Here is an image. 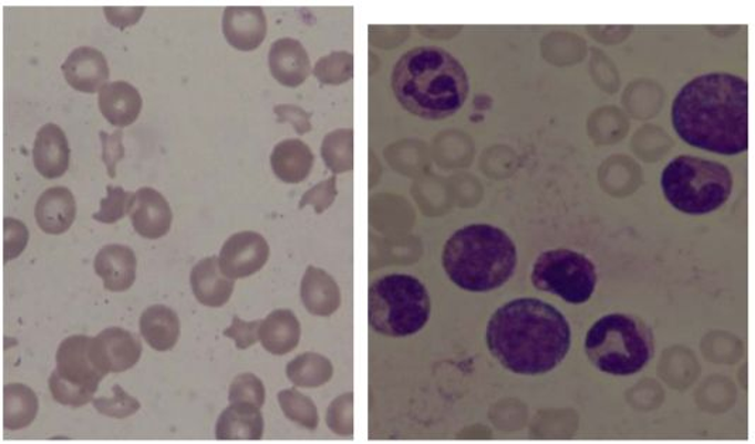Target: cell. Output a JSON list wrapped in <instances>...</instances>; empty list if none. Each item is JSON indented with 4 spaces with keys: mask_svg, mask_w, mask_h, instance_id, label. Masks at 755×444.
Segmentation results:
<instances>
[{
    "mask_svg": "<svg viewBox=\"0 0 755 444\" xmlns=\"http://www.w3.org/2000/svg\"><path fill=\"white\" fill-rule=\"evenodd\" d=\"M396 100L411 114L445 120L462 110L470 81L461 61L441 48H416L403 54L392 73Z\"/></svg>",
    "mask_w": 755,
    "mask_h": 444,
    "instance_id": "3957f363",
    "label": "cell"
},
{
    "mask_svg": "<svg viewBox=\"0 0 755 444\" xmlns=\"http://www.w3.org/2000/svg\"><path fill=\"white\" fill-rule=\"evenodd\" d=\"M106 197L101 200L100 211L94 214L96 221L104 224L118 223L131 214L135 203V193H126L122 187H106Z\"/></svg>",
    "mask_w": 755,
    "mask_h": 444,
    "instance_id": "cb8c5ba5",
    "label": "cell"
},
{
    "mask_svg": "<svg viewBox=\"0 0 755 444\" xmlns=\"http://www.w3.org/2000/svg\"><path fill=\"white\" fill-rule=\"evenodd\" d=\"M93 339L71 335L60 344L58 369L49 380L51 395L61 405L81 407L94 401V394L105 375L96 369L90 355Z\"/></svg>",
    "mask_w": 755,
    "mask_h": 444,
    "instance_id": "ba28073f",
    "label": "cell"
},
{
    "mask_svg": "<svg viewBox=\"0 0 755 444\" xmlns=\"http://www.w3.org/2000/svg\"><path fill=\"white\" fill-rule=\"evenodd\" d=\"M223 25L229 43L244 50L257 48L267 29L260 9L228 8Z\"/></svg>",
    "mask_w": 755,
    "mask_h": 444,
    "instance_id": "d6986e66",
    "label": "cell"
},
{
    "mask_svg": "<svg viewBox=\"0 0 755 444\" xmlns=\"http://www.w3.org/2000/svg\"><path fill=\"white\" fill-rule=\"evenodd\" d=\"M61 70L68 83L81 93L94 94L108 84V63H106L105 55L94 48L73 50V53L61 65Z\"/></svg>",
    "mask_w": 755,
    "mask_h": 444,
    "instance_id": "8fae6325",
    "label": "cell"
},
{
    "mask_svg": "<svg viewBox=\"0 0 755 444\" xmlns=\"http://www.w3.org/2000/svg\"><path fill=\"white\" fill-rule=\"evenodd\" d=\"M247 323H242V321H239L238 318L234 319V326L231 329L226 330L227 337H234V339L237 340L238 343V349H247V345L251 344L255 339L252 337L247 335L248 331L245 330L247 329Z\"/></svg>",
    "mask_w": 755,
    "mask_h": 444,
    "instance_id": "1f68e13d",
    "label": "cell"
},
{
    "mask_svg": "<svg viewBox=\"0 0 755 444\" xmlns=\"http://www.w3.org/2000/svg\"><path fill=\"white\" fill-rule=\"evenodd\" d=\"M733 175L722 163L680 156L663 168L661 187L678 211L705 216L718 210L733 192Z\"/></svg>",
    "mask_w": 755,
    "mask_h": 444,
    "instance_id": "8992f818",
    "label": "cell"
},
{
    "mask_svg": "<svg viewBox=\"0 0 755 444\" xmlns=\"http://www.w3.org/2000/svg\"><path fill=\"white\" fill-rule=\"evenodd\" d=\"M530 279L540 292L559 296L570 304H581L589 302L594 293L597 270L583 254L552 249L539 255Z\"/></svg>",
    "mask_w": 755,
    "mask_h": 444,
    "instance_id": "9c48e42d",
    "label": "cell"
},
{
    "mask_svg": "<svg viewBox=\"0 0 755 444\" xmlns=\"http://www.w3.org/2000/svg\"><path fill=\"white\" fill-rule=\"evenodd\" d=\"M262 435V417L247 406H231L217 423L218 438H258Z\"/></svg>",
    "mask_w": 755,
    "mask_h": 444,
    "instance_id": "7402d4cb",
    "label": "cell"
},
{
    "mask_svg": "<svg viewBox=\"0 0 755 444\" xmlns=\"http://www.w3.org/2000/svg\"><path fill=\"white\" fill-rule=\"evenodd\" d=\"M425 285L410 275H387L375 280L369 292L371 328L386 337L420 333L431 318Z\"/></svg>",
    "mask_w": 755,
    "mask_h": 444,
    "instance_id": "52a82bcc",
    "label": "cell"
},
{
    "mask_svg": "<svg viewBox=\"0 0 755 444\" xmlns=\"http://www.w3.org/2000/svg\"><path fill=\"white\" fill-rule=\"evenodd\" d=\"M270 63L275 76L285 84L294 85L304 79L306 55L293 40H280L273 45Z\"/></svg>",
    "mask_w": 755,
    "mask_h": 444,
    "instance_id": "603a6c76",
    "label": "cell"
},
{
    "mask_svg": "<svg viewBox=\"0 0 755 444\" xmlns=\"http://www.w3.org/2000/svg\"><path fill=\"white\" fill-rule=\"evenodd\" d=\"M139 337L131 331L111 328L101 331L90 347L91 360L105 376L125 372L137 364L142 355Z\"/></svg>",
    "mask_w": 755,
    "mask_h": 444,
    "instance_id": "30bf717a",
    "label": "cell"
},
{
    "mask_svg": "<svg viewBox=\"0 0 755 444\" xmlns=\"http://www.w3.org/2000/svg\"><path fill=\"white\" fill-rule=\"evenodd\" d=\"M292 316L285 314V311H278L277 316L270 318L265 330L263 343L269 350L283 352L288 347L296 341V326L289 323ZM289 350V349H288Z\"/></svg>",
    "mask_w": 755,
    "mask_h": 444,
    "instance_id": "484cf974",
    "label": "cell"
},
{
    "mask_svg": "<svg viewBox=\"0 0 755 444\" xmlns=\"http://www.w3.org/2000/svg\"><path fill=\"white\" fill-rule=\"evenodd\" d=\"M242 395L251 396L254 397V401L258 403V405H262V385H260V382L257 380V378L251 375L238 378L236 384H234L231 388V395H229V397H231L232 401H236Z\"/></svg>",
    "mask_w": 755,
    "mask_h": 444,
    "instance_id": "f546056e",
    "label": "cell"
},
{
    "mask_svg": "<svg viewBox=\"0 0 755 444\" xmlns=\"http://www.w3.org/2000/svg\"><path fill=\"white\" fill-rule=\"evenodd\" d=\"M104 12L111 24L125 29L141 19L145 8H105Z\"/></svg>",
    "mask_w": 755,
    "mask_h": 444,
    "instance_id": "4dcf8cb0",
    "label": "cell"
},
{
    "mask_svg": "<svg viewBox=\"0 0 755 444\" xmlns=\"http://www.w3.org/2000/svg\"><path fill=\"white\" fill-rule=\"evenodd\" d=\"M95 273L104 280L110 292H125L135 283L137 259L126 245L111 244L95 257Z\"/></svg>",
    "mask_w": 755,
    "mask_h": 444,
    "instance_id": "5bb4252c",
    "label": "cell"
},
{
    "mask_svg": "<svg viewBox=\"0 0 755 444\" xmlns=\"http://www.w3.org/2000/svg\"><path fill=\"white\" fill-rule=\"evenodd\" d=\"M568 320L539 299L513 300L493 314L487 345L499 364L519 375L552 371L570 350Z\"/></svg>",
    "mask_w": 755,
    "mask_h": 444,
    "instance_id": "7a4b0ae2",
    "label": "cell"
},
{
    "mask_svg": "<svg viewBox=\"0 0 755 444\" xmlns=\"http://www.w3.org/2000/svg\"><path fill=\"white\" fill-rule=\"evenodd\" d=\"M112 394H114L112 397L102 396L93 401L95 410L101 415L115 417V420H125V417L135 415L141 410L139 401L127 395L121 385L112 386Z\"/></svg>",
    "mask_w": 755,
    "mask_h": 444,
    "instance_id": "d4e9b609",
    "label": "cell"
},
{
    "mask_svg": "<svg viewBox=\"0 0 755 444\" xmlns=\"http://www.w3.org/2000/svg\"><path fill=\"white\" fill-rule=\"evenodd\" d=\"M585 350L597 370L629 376L644 370L654 359L655 339L644 320L632 314L613 313L591 326Z\"/></svg>",
    "mask_w": 755,
    "mask_h": 444,
    "instance_id": "5b68a950",
    "label": "cell"
},
{
    "mask_svg": "<svg viewBox=\"0 0 755 444\" xmlns=\"http://www.w3.org/2000/svg\"><path fill=\"white\" fill-rule=\"evenodd\" d=\"M75 216V198L69 188L60 186L48 188L35 203V221L45 234H64L73 226Z\"/></svg>",
    "mask_w": 755,
    "mask_h": 444,
    "instance_id": "9a60e30c",
    "label": "cell"
},
{
    "mask_svg": "<svg viewBox=\"0 0 755 444\" xmlns=\"http://www.w3.org/2000/svg\"><path fill=\"white\" fill-rule=\"evenodd\" d=\"M102 142V161H104L106 171L110 177L116 176V165L125 157V147L122 143L124 132L116 131L115 134L106 135L105 132H100Z\"/></svg>",
    "mask_w": 755,
    "mask_h": 444,
    "instance_id": "f1b7e54d",
    "label": "cell"
},
{
    "mask_svg": "<svg viewBox=\"0 0 755 444\" xmlns=\"http://www.w3.org/2000/svg\"><path fill=\"white\" fill-rule=\"evenodd\" d=\"M267 259V244L252 234L229 239L221 252V267L232 277L251 273Z\"/></svg>",
    "mask_w": 755,
    "mask_h": 444,
    "instance_id": "e0dca14e",
    "label": "cell"
},
{
    "mask_svg": "<svg viewBox=\"0 0 755 444\" xmlns=\"http://www.w3.org/2000/svg\"><path fill=\"white\" fill-rule=\"evenodd\" d=\"M39 412V400L32 388L9 384L3 388V426L8 431L32 425Z\"/></svg>",
    "mask_w": 755,
    "mask_h": 444,
    "instance_id": "44dd1931",
    "label": "cell"
},
{
    "mask_svg": "<svg viewBox=\"0 0 755 444\" xmlns=\"http://www.w3.org/2000/svg\"><path fill=\"white\" fill-rule=\"evenodd\" d=\"M286 145L279 146L275 151L273 165L275 171L280 177L286 180H298L300 172V162H304L303 157H299L298 142H285Z\"/></svg>",
    "mask_w": 755,
    "mask_h": 444,
    "instance_id": "83f0119b",
    "label": "cell"
},
{
    "mask_svg": "<svg viewBox=\"0 0 755 444\" xmlns=\"http://www.w3.org/2000/svg\"><path fill=\"white\" fill-rule=\"evenodd\" d=\"M672 125L687 145L734 156L748 149V83L712 73L689 81L672 104Z\"/></svg>",
    "mask_w": 755,
    "mask_h": 444,
    "instance_id": "6da1fadb",
    "label": "cell"
},
{
    "mask_svg": "<svg viewBox=\"0 0 755 444\" xmlns=\"http://www.w3.org/2000/svg\"><path fill=\"white\" fill-rule=\"evenodd\" d=\"M135 231L143 238L159 239L172 227L173 213L165 197L155 188L143 187L135 193L131 211Z\"/></svg>",
    "mask_w": 755,
    "mask_h": 444,
    "instance_id": "7c38bea8",
    "label": "cell"
},
{
    "mask_svg": "<svg viewBox=\"0 0 755 444\" xmlns=\"http://www.w3.org/2000/svg\"><path fill=\"white\" fill-rule=\"evenodd\" d=\"M70 145L64 131L55 124H45L35 135L33 162L35 171L45 178H59L69 171Z\"/></svg>",
    "mask_w": 755,
    "mask_h": 444,
    "instance_id": "4fadbf2b",
    "label": "cell"
},
{
    "mask_svg": "<svg viewBox=\"0 0 755 444\" xmlns=\"http://www.w3.org/2000/svg\"><path fill=\"white\" fill-rule=\"evenodd\" d=\"M102 115L111 125L125 127L134 124L142 111V96L126 81H114L102 86L99 96Z\"/></svg>",
    "mask_w": 755,
    "mask_h": 444,
    "instance_id": "2e32d148",
    "label": "cell"
},
{
    "mask_svg": "<svg viewBox=\"0 0 755 444\" xmlns=\"http://www.w3.org/2000/svg\"><path fill=\"white\" fill-rule=\"evenodd\" d=\"M141 334L156 351H168L180 337V320L167 306L155 304L141 316Z\"/></svg>",
    "mask_w": 755,
    "mask_h": 444,
    "instance_id": "ac0fdd59",
    "label": "cell"
},
{
    "mask_svg": "<svg viewBox=\"0 0 755 444\" xmlns=\"http://www.w3.org/2000/svg\"><path fill=\"white\" fill-rule=\"evenodd\" d=\"M442 260L454 285L468 292L484 293L511 279L518 255L513 239L503 229L473 224L452 235Z\"/></svg>",
    "mask_w": 755,
    "mask_h": 444,
    "instance_id": "277c9868",
    "label": "cell"
},
{
    "mask_svg": "<svg viewBox=\"0 0 755 444\" xmlns=\"http://www.w3.org/2000/svg\"><path fill=\"white\" fill-rule=\"evenodd\" d=\"M190 282L198 302L211 308L226 303L232 292V283L219 275L216 258L200 260L192 270Z\"/></svg>",
    "mask_w": 755,
    "mask_h": 444,
    "instance_id": "ffe728a7",
    "label": "cell"
},
{
    "mask_svg": "<svg viewBox=\"0 0 755 444\" xmlns=\"http://www.w3.org/2000/svg\"><path fill=\"white\" fill-rule=\"evenodd\" d=\"M29 242V231L19 219H3V260L9 262L24 251Z\"/></svg>",
    "mask_w": 755,
    "mask_h": 444,
    "instance_id": "4316f807",
    "label": "cell"
}]
</instances>
